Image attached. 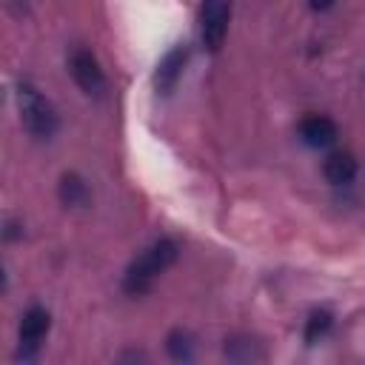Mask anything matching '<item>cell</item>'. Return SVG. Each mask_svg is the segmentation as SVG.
Listing matches in <instances>:
<instances>
[{
  "label": "cell",
  "mask_w": 365,
  "mask_h": 365,
  "mask_svg": "<svg viewBox=\"0 0 365 365\" xmlns=\"http://www.w3.org/2000/svg\"><path fill=\"white\" fill-rule=\"evenodd\" d=\"M174 259H177V242L168 240V237L157 240L154 245H148V248L125 268L123 288H125L128 294H134V297L145 294V291L154 285V279H157Z\"/></svg>",
  "instance_id": "obj_1"
},
{
  "label": "cell",
  "mask_w": 365,
  "mask_h": 365,
  "mask_svg": "<svg viewBox=\"0 0 365 365\" xmlns=\"http://www.w3.org/2000/svg\"><path fill=\"white\" fill-rule=\"evenodd\" d=\"M17 108H20L23 125H26V131L31 137L48 140L57 131V111H54V106L26 80L17 86Z\"/></svg>",
  "instance_id": "obj_2"
},
{
  "label": "cell",
  "mask_w": 365,
  "mask_h": 365,
  "mask_svg": "<svg viewBox=\"0 0 365 365\" xmlns=\"http://www.w3.org/2000/svg\"><path fill=\"white\" fill-rule=\"evenodd\" d=\"M228 17H231V6L220 0H211L200 9V37L208 51H220L228 31Z\"/></svg>",
  "instance_id": "obj_3"
},
{
  "label": "cell",
  "mask_w": 365,
  "mask_h": 365,
  "mask_svg": "<svg viewBox=\"0 0 365 365\" xmlns=\"http://www.w3.org/2000/svg\"><path fill=\"white\" fill-rule=\"evenodd\" d=\"M68 71L74 77V83L86 91V94H103L106 91V74L97 63V57L88 48H74L68 57Z\"/></svg>",
  "instance_id": "obj_4"
},
{
  "label": "cell",
  "mask_w": 365,
  "mask_h": 365,
  "mask_svg": "<svg viewBox=\"0 0 365 365\" xmlns=\"http://www.w3.org/2000/svg\"><path fill=\"white\" fill-rule=\"evenodd\" d=\"M48 325H51V317H48L46 308H40V305L29 308V311L23 314V319H20V351H23V354L37 351V345H40L43 336L48 334Z\"/></svg>",
  "instance_id": "obj_5"
},
{
  "label": "cell",
  "mask_w": 365,
  "mask_h": 365,
  "mask_svg": "<svg viewBox=\"0 0 365 365\" xmlns=\"http://www.w3.org/2000/svg\"><path fill=\"white\" fill-rule=\"evenodd\" d=\"M336 123L331 120V117H325V114H308V117H302V123H299V137H302V143L305 145H311V148H325V145H331L334 140H336Z\"/></svg>",
  "instance_id": "obj_6"
},
{
  "label": "cell",
  "mask_w": 365,
  "mask_h": 365,
  "mask_svg": "<svg viewBox=\"0 0 365 365\" xmlns=\"http://www.w3.org/2000/svg\"><path fill=\"white\" fill-rule=\"evenodd\" d=\"M185 60H188V48H185V46H174V48L165 51V57L160 60V66H157V71H154V86H157V91L168 94V91L177 86Z\"/></svg>",
  "instance_id": "obj_7"
},
{
  "label": "cell",
  "mask_w": 365,
  "mask_h": 365,
  "mask_svg": "<svg viewBox=\"0 0 365 365\" xmlns=\"http://www.w3.org/2000/svg\"><path fill=\"white\" fill-rule=\"evenodd\" d=\"M322 174L331 185H345L356 177V160L348 151H334V154H328V160L322 165Z\"/></svg>",
  "instance_id": "obj_8"
},
{
  "label": "cell",
  "mask_w": 365,
  "mask_h": 365,
  "mask_svg": "<svg viewBox=\"0 0 365 365\" xmlns=\"http://www.w3.org/2000/svg\"><path fill=\"white\" fill-rule=\"evenodd\" d=\"M57 194H60L63 205H74V208H80V205H88V197H91V191H88V182H86L80 174H74V171H68V174H63V177H60Z\"/></svg>",
  "instance_id": "obj_9"
},
{
  "label": "cell",
  "mask_w": 365,
  "mask_h": 365,
  "mask_svg": "<svg viewBox=\"0 0 365 365\" xmlns=\"http://www.w3.org/2000/svg\"><path fill=\"white\" fill-rule=\"evenodd\" d=\"M194 336L188 334V331H182V328H174L168 336H165V351H168V356L174 359V362H180V365H188L191 359H194Z\"/></svg>",
  "instance_id": "obj_10"
},
{
  "label": "cell",
  "mask_w": 365,
  "mask_h": 365,
  "mask_svg": "<svg viewBox=\"0 0 365 365\" xmlns=\"http://www.w3.org/2000/svg\"><path fill=\"white\" fill-rule=\"evenodd\" d=\"M331 322H334L331 311H325V308L311 311V317H308V322H305V342H317V339L331 328Z\"/></svg>",
  "instance_id": "obj_11"
},
{
  "label": "cell",
  "mask_w": 365,
  "mask_h": 365,
  "mask_svg": "<svg viewBox=\"0 0 365 365\" xmlns=\"http://www.w3.org/2000/svg\"><path fill=\"white\" fill-rule=\"evenodd\" d=\"M251 354H254V342L251 339H245V336H231V339H225V356L231 359V362H248L251 359Z\"/></svg>",
  "instance_id": "obj_12"
}]
</instances>
